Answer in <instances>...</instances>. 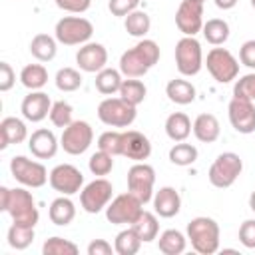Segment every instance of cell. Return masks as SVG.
<instances>
[{
    "instance_id": "cell-10",
    "label": "cell",
    "mask_w": 255,
    "mask_h": 255,
    "mask_svg": "<svg viewBox=\"0 0 255 255\" xmlns=\"http://www.w3.org/2000/svg\"><path fill=\"white\" fill-rule=\"evenodd\" d=\"M155 169L145 161H135L128 169V191L133 193L143 205L153 199Z\"/></svg>"
},
{
    "instance_id": "cell-33",
    "label": "cell",
    "mask_w": 255,
    "mask_h": 255,
    "mask_svg": "<svg viewBox=\"0 0 255 255\" xmlns=\"http://www.w3.org/2000/svg\"><path fill=\"white\" fill-rule=\"evenodd\" d=\"M201 32H203V38H205L209 44L221 46V44H225L227 38H229V24H227L225 20H221V18H211V20L203 22Z\"/></svg>"
},
{
    "instance_id": "cell-12",
    "label": "cell",
    "mask_w": 255,
    "mask_h": 255,
    "mask_svg": "<svg viewBox=\"0 0 255 255\" xmlns=\"http://www.w3.org/2000/svg\"><path fill=\"white\" fill-rule=\"evenodd\" d=\"M92 141H94V129L84 120L72 122L68 128H64V133L60 137L62 149L70 155H82L84 151H88Z\"/></svg>"
},
{
    "instance_id": "cell-13",
    "label": "cell",
    "mask_w": 255,
    "mask_h": 255,
    "mask_svg": "<svg viewBox=\"0 0 255 255\" xmlns=\"http://www.w3.org/2000/svg\"><path fill=\"white\" fill-rule=\"evenodd\" d=\"M112 193H114L112 183L108 179H104V177H98V179L90 181L82 189L80 203H82V207H84L86 213H100L112 201Z\"/></svg>"
},
{
    "instance_id": "cell-43",
    "label": "cell",
    "mask_w": 255,
    "mask_h": 255,
    "mask_svg": "<svg viewBox=\"0 0 255 255\" xmlns=\"http://www.w3.org/2000/svg\"><path fill=\"white\" fill-rule=\"evenodd\" d=\"M233 98H243L255 102V72L241 76L233 86Z\"/></svg>"
},
{
    "instance_id": "cell-15",
    "label": "cell",
    "mask_w": 255,
    "mask_h": 255,
    "mask_svg": "<svg viewBox=\"0 0 255 255\" xmlns=\"http://www.w3.org/2000/svg\"><path fill=\"white\" fill-rule=\"evenodd\" d=\"M175 26L183 36H195L203 28V4L183 0L175 12Z\"/></svg>"
},
{
    "instance_id": "cell-23",
    "label": "cell",
    "mask_w": 255,
    "mask_h": 255,
    "mask_svg": "<svg viewBox=\"0 0 255 255\" xmlns=\"http://www.w3.org/2000/svg\"><path fill=\"white\" fill-rule=\"evenodd\" d=\"M221 133L219 120L213 114H199L193 122V135L203 143H213Z\"/></svg>"
},
{
    "instance_id": "cell-7",
    "label": "cell",
    "mask_w": 255,
    "mask_h": 255,
    "mask_svg": "<svg viewBox=\"0 0 255 255\" xmlns=\"http://www.w3.org/2000/svg\"><path fill=\"white\" fill-rule=\"evenodd\" d=\"M143 211V203L133 195V193H120L116 195L108 207H106V217L114 225H131Z\"/></svg>"
},
{
    "instance_id": "cell-8",
    "label": "cell",
    "mask_w": 255,
    "mask_h": 255,
    "mask_svg": "<svg viewBox=\"0 0 255 255\" xmlns=\"http://www.w3.org/2000/svg\"><path fill=\"white\" fill-rule=\"evenodd\" d=\"M175 66L181 76H195L203 66V52L201 44L195 36H183L175 44Z\"/></svg>"
},
{
    "instance_id": "cell-3",
    "label": "cell",
    "mask_w": 255,
    "mask_h": 255,
    "mask_svg": "<svg viewBox=\"0 0 255 255\" xmlns=\"http://www.w3.org/2000/svg\"><path fill=\"white\" fill-rule=\"evenodd\" d=\"M187 239L201 255H211L219 249V225L211 217H193L187 223Z\"/></svg>"
},
{
    "instance_id": "cell-17",
    "label": "cell",
    "mask_w": 255,
    "mask_h": 255,
    "mask_svg": "<svg viewBox=\"0 0 255 255\" xmlns=\"http://www.w3.org/2000/svg\"><path fill=\"white\" fill-rule=\"evenodd\" d=\"M76 62L82 72L98 74L108 64V50L98 42H86L76 54Z\"/></svg>"
},
{
    "instance_id": "cell-6",
    "label": "cell",
    "mask_w": 255,
    "mask_h": 255,
    "mask_svg": "<svg viewBox=\"0 0 255 255\" xmlns=\"http://www.w3.org/2000/svg\"><path fill=\"white\" fill-rule=\"evenodd\" d=\"M137 112L135 106L128 104L122 98H106L98 106V118L110 128H128L133 124Z\"/></svg>"
},
{
    "instance_id": "cell-27",
    "label": "cell",
    "mask_w": 255,
    "mask_h": 255,
    "mask_svg": "<svg viewBox=\"0 0 255 255\" xmlns=\"http://www.w3.org/2000/svg\"><path fill=\"white\" fill-rule=\"evenodd\" d=\"M56 38H52L50 34H36L30 42V54L38 60V62H50L56 58L58 46H56Z\"/></svg>"
},
{
    "instance_id": "cell-41",
    "label": "cell",
    "mask_w": 255,
    "mask_h": 255,
    "mask_svg": "<svg viewBox=\"0 0 255 255\" xmlns=\"http://www.w3.org/2000/svg\"><path fill=\"white\" fill-rule=\"evenodd\" d=\"M88 167H90V171H92L94 175L104 177V175H108V173L112 171V167H114V155H110V153L98 149V151L90 157Z\"/></svg>"
},
{
    "instance_id": "cell-5",
    "label": "cell",
    "mask_w": 255,
    "mask_h": 255,
    "mask_svg": "<svg viewBox=\"0 0 255 255\" xmlns=\"http://www.w3.org/2000/svg\"><path fill=\"white\" fill-rule=\"evenodd\" d=\"M94 34V26L90 20L82 16H64L56 22L54 38L64 46H80L86 44Z\"/></svg>"
},
{
    "instance_id": "cell-31",
    "label": "cell",
    "mask_w": 255,
    "mask_h": 255,
    "mask_svg": "<svg viewBox=\"0 0 255 255\" xmlns=\"http://www.w3.org/2000/svg\"><path fill=\"white\" fill-rule=\"evenodd\" d=\"M122 72L114 68H104L96 74V90L104 96H114L122 88Z\"/></svg>"
},
{
    "instance_id": "cell-11",
    "label": "cell",
    "mask_w": 255,
    "mask_h": 255,
    "mask_svg": "<svg viewBox=\"0 0 255 255\" xmlns=\"http://www.w3.org/2000/svg\"><path fill=\"white\" fill-rule=\"evenodd\" d=\"M10 171L14 179L24 187H42L50 179L46 167L40 161L28 159L26 155H14L10 159Z\"/></svg>"
},
{
    "instance_id": "cell-35",
    "label": "cell",
    "mask_w": 255,
    "mask_h": 255,
    "mask_svg": "<svg viewBox=\"0 0 255 255\" xmlns=\"http://www.w3.org/2000/svg\"><path fill=\"white\" fill-rule=\"evenodd\" d=\"M124 26H126V32L133 38H143L149 28H151V20L147 16V12L143 10H133L129 12L126 18H124Z\"/></svg>"
},
{
    "instance_id": "cell-20",
    "label": "cell",
    "mask_w": 255,
    "mask_h": 255,
    "mask_svg": "<svg viewBox=\"0 0 255 255\" xmlns=\"http://www.w3.org/2000/svg\"><path fill=\"white\" fill-rule=\"evenodd\" d=\"M58 145L60 143H58L54 131L52 129H46V128H40V129L32 131V135L28 137V149L38 159H50V157H54L56 151H58Z\"/></svg>"
},
{
    "instance_id": "cell-21",
    "label": "cell",
    "mask_w": 255,
    "mask_h": 255,
    "mask_svg": "<svg viewBox=\"0 0 255 255\" xmlns=\"http://www.w3.org/2000/svg\"><path fill=\"white\" fill-rule=\"evenodd\" d=\"M153 209L159 217H165V219L177 215L181 209V197H179L177 189L169 187V185L159 187V191H155V195H153Z\"/></svg>"
},
{
    "instance_id": "cell-2",
    "label": "cell",
    "mask_w": 255,
    "mask_h": 255,
    "mask_svg": "<svg viewBox=\"0 0 255 255\" xmlns=\"http://www.w3.org/2000/svg\"><path fill=\"white\" fill-rule=\"evenodd\" d=\"M159 62V46L143 38L133 48L126 50L120 58V72L126 78H141Z\"/></svg>"
},
{
    "instance_id": "cell-24",
    "label": "cell",
    "mask_w": 255,
    "mask_h": 255,
    "mask_svg": "<svg viewBox=\"0 0 255 255\" xmlns=\"http://www.w3.org/2000/svg\"><path fill=\"white\" fill-rule=\"evenodd\" d=\"M48 215H50V221L54 225H70L76 217V205L74 201L68 197V195H62V197H56L52 203H50V209H48Z\"/></svg>"
},
{
    "instance_id": "cell-4",
    "label": "cell",
    "mask_w": 255,
    "mask_h": 255,
    "mask_svg": "<svg viewBox=\"0 0 255 255\" xmlns=\"http://www.w3.org/2000/svg\"><path fill=\"white\" fill-rule=\"evenodd\" d=\"M241 171H243V159L235 151H223L211 163L207 177H209L213 187L225 189V187H231L237 181Z\"/></svg>"
},
{
    "instance_id": "cell-40",
    "label": "cell",
    "mask_w": 255,
    "mask_h": 255,
    "mask_svg": "<svg viewBox=\"0 0 255 255\" xmlns=\"http://www.w3.org/2000/svg\"><path fill=\"white\" fill-rule=\"evenodd\" d=\"M72 106L64 100L60 102H54L52 104V110H50V122L56 126V128H68L74 120H72Z\"/></svg>"
},
{
    "instance_id": "cell-52",
    "label": "cell",
    "mask_w": 255,
    "mask_h": 255,
    "mask_svg": "<svg viewBox=\"0 0 255 255\" xmlns=\"http://www.w3.org/2000/svg\"><path fill=\"white\" fill-rule=\"evenodd\" d=\"M251 6H253V10H255V0H251Z\"/></svg>"
},
{
    "instance_id": "cell-44",
    "label": "cell",
    "mask_w": 255,
    "mask_h": 255,
    "mask_svg": "<svg viewBox=\"0 0 255 255\" xmlns=\"http://www.w3.org/2000/svg\"><path fill=\"white\" fill-rule=\"evenodd\" d=\"M139 2H141V0H110V2H108V8H110V12H112L114 16H124V18H126L129 12L137 10Z\"/></svg>"
},
{
    "instance_id": "cell-36",
    "label": "cell",
    "mask_w": 255,
    "mask_h": 255,
    "mask_svg": "<svg viewBox=\"0 0 255 255\" xmlns=\"http://www.w3.org/2000/svg\"><path fill=\"white\" fill-rule=\"evenodd\" d=\"M8 245L12 249H26L32 241H34V227H28V225H18V223H12L10 229H8Z\"/></svg>"
},
{
    "instance_id": "cell-32",
    "label": "cell",
    "mask_w": 255,
    "mask_h": 255,
    "mask_svg": "<svg viewBox=\"0 0 255 255\" xmlns=\"http://www.w3.org/2000/svg\"><path fill=\"white\" fill-rule=\"evenodd\" d=\"M141 243H143V241H141L139 235L133 231V227L128 225V229H124V231H120V233L116 235L114 249H116L118 255H135V253L139 251Z\"/></svg>"
},
{
    "instance_id": "cell-26",
    "label": "cell",
    "mask_w": 255,
    "mask_h": 255,
    "mask_svg": "<svg viewBox=\"0 0 255 255\" xmlns=\"http://www.w3.org/2000/svg\"><path fill=\"white\" fill-rule=\"evenodd\" d=\"M165 94L167 98L173 102V104H179V106H187L195 100V86L187 80H181V78H175V80H169L167 86H165Z\"/></svg>"
},
{
    "instance_id": "cell-29",
    "label": "cell",
    "mask_w": 255,
    "mask_h": 255,
    "mask_svg": "<svg viewBox=\"0 0 255 255\" xmlns=\"http://www.w3.org/2000/svg\"><path fill=\"white\" fill-rule=\"evenodd\" d=\"M20 82L24 88H28L30 92L34 90H42L48 84V70L42 64H28L22 68L20 72Z\"/></svg>"
},
{
    "instance_id": "cell-37",
    "label": "cell",
    "mask_w": 255,
    "mask_h": 255,
    "mask_svg": "<svg viewBox=\"0 0 255 255\" xmlns=\"http://www.w3.org/2000/svg\"><path fill=\"white\" fill-rule=\"evenodd\" d=\"M195 159H197V147L191 145V143L177 141V143L169 149V161H171L173 165L185 167V165L195 163Z\"/></svg>"
},
{
    "instance_id": "cell-38",
    "label": "cell",
    "mask_w": 255,
    "mask_h": 255,
    "mask_svg": "<svg viewBox=\"0 0 255 255\" xmlns=\"http://www.w3.org/2000/svg\"><path fill=\"white\" fill-rule=\"evenodd\" d=\"M78 251H80L78 245L64 237H50L42 245L44 255H78Z\"/></svg>"
},
{
    "instance_id": "cell-18",
    "label": "cell",
    "mask_w": 255,
    "mask_h": 255,
    "mask_svg": "<svg viewBox=\"0 0 255 255\" xmlns=\"http://www.w3.org/2000/svg\"><path fill=\"white\" fill-rule=\"evenodd\" d=\"M122 155L133 161H143L151 155V143L147 135H143L137 129L122 131Z\"/></svg>"
},
{
    "instance_id": "cell-19",
    "label": "cell",
    "mask_w": 255,
    "mask_h": 255,
    "mask_svg": "<svg viewBox=\"0 0 255 255\" xmlns=\"http://www.w3.org/2000/svg\"><path fill=\"white\" fill-rule=\"evenodd\" d=\"M20 110H22V116H24L28 122L38 124V122H42L44 118L50 116V110H52L50 96L44 94V92H40V90H34V92H30V94L22 100Z\"/></svg>"
},
{
    "instance_id": "cell-16",
    "label": "cell",
    "mask_w": 255,
    "mask_h": 255,
    "mask_svg": "<svg viewBox=\"0 0 255 255\" xmlns=\"http://www.w3.org/2000/svg\"><path fill=\"white\" fill-rule=\"evenodd\" d=\"M229 122L235 131L239 133H253L255 131V106L251 100L233 98L227 106Z\"/></svg>"
},
{
    "instance_id": "cell-53",
    "label": "cell",
    "mask_w": 255,
    "mask_h": 255,
    "mask_svg": "<svg viewBox=\"0 0 255 255\" xmlns=\"http://www.w3.org/2000/svg\"><path fill=\"white\" fill-rule=\"evenodd\" d=\"M193 2H199V4H203V2H205V0H193Z\"/></svg>"
},
{
    "instance_id": "cell-1",
    "label": "cell",
    "mask_w": 255,
    "mask_h": 255,
    "mask_svg": "<svg viewBox=\"0 0 255 255\" xmlns=\"http://www.w3.org/2000/svg\"><path fill=\"white\" fill-rule=\"evenodd\" d=\"M0 209L6 211L14 223L18 225H28V227H36L40 213L36 207V201L32 197V193L24 187H0Z\"/></svg>"
},
{
    "instance_id": "cell-9",
    "label": "cell",
    "mask_w": 255,
    "mask_h": 255,
    "mask_svg": "<svg viewBox=\"0 0 255 255\" xmlns=\"http://www.w3.org/2000/svg\"><path fill=\"white\" fill-rule=\"evenodd\" d=\"M205 66H207V72L213 76V80L219 84H229L239 74L237 58L225 48H211L207 52Z\"/></svg>"
},
{
    "instance_id": "cell-45",
    "label": "cell",
    "mask_w": 255,
    "mask_h": 255,
    "mask_svg": "<svg viewBox=\"0 0 255 255\" xmlns=\"http://www.w3.org/2000/svg\"><path fill=\"white\" fill-rule=\"evenodd\" d=\"M239 241L247 249H255V219H245L239 227Z\"/></svg>"
},
{
    "instance_id": "cell-30",
    "label": "cell",
    "mask_w": 255,
    "mask_h": 255,
    "mask_svg": "<svg viewBox=\"0 0 255 255\" xmlns=\"http://www.w3.org/2000/svg\"><path fill=\"white\" fill-rule=\"evenodd\" d=\"M131 227H133V231L139 235V239H141L143 243H149V241L157 239L159 223H157L155 213H151V211H145V209H143L141 215L131 223Z\"/></svg>"
},
{
    "instance_id": "cell-42",
    "label": "cell",
    "mask_w": 255,
    "mask_h": 255,
    "mask_svg": "<svg viewBox=\"0 0 255 255\" xmlns=\"http://www.w3.org/2000/svg\"><path fill=\"white\" fill-rule=\"evenodd\" d=\"M98 149L110 155H122V131H104L98 137Z\"/></svg>"
},
{
    "instance_id": "cell-47",
    "label": "cell",
    "mask_w": 255,
    "mask_h": 255,
    "mask_svg": "<svg viewBox=\"0 0 255 255\" xmlns=\"http://www.w3.org/2000/svg\"><path fill=\"white\" fill-rule=\"evenodd\" d=\"M14 84H16V74H14L12 66L8 62H0V92L12 90Z\"/></svg>"
},
{
    "instance_id": "cell-51",
    "label": "cell",
    "mask_w": 255,
    "mask_h": 255,
    "mask_svg": "<svg viewBox=\"0 0 255 255\" xmlns=\"http://www.w3.org/2000/svg\"><path fill=\"white\" fill-rule=\"evenodd\" d=\"M249 209L255 213V189L251 191V195H249Z\"/></svg>"
},
{
    "instance_id": "cell-25",
    "label": "cell",
    "mask_w": 255,
    "mask_h": 255,
    "mask_svg": "<svg viewBox=\"0 0 255 255\" xmlns=\"http://www.w3.org/2000/svg\"><path fill=\"white\" fill-rule=\"evenodd\" d=\"M191 129H193L191 120L183 112H173L165 120V133L173 141H185L187 135L191 133Z\"/></svg>"
},
{
    "instance_id": "cell-28",
    "label": "cell",
    "mask_w": 255,
    "mask_h": 255,
    "mask_svg": "<svg viewBox=\"0 0 255 255\" xmlns=\"http://www.w3.org/2000/svg\"><path fill=\"white\" fill-rule=\"evenodd\" d=\"M185 245L187 237L177 229H165L157 239V247L163 255H179L185 251Z\"/></svg>"
},
{
    "instance_id": "cell-50",
    "label": "cell",
    "mask_w": 255,
    "mask_h": 255,
    "mask_svg": "<svg viewBox=\"0 0 255 255\" xmlns=\"http://www.w3.org/2000/svg\"><path fill=\"white\" fill-rule=\"evenodd\" d=\"M237 4V0H215V6L221 10H231Z\"/></svg>"
},
{
    "instance_id": "cell-34",
    "label": "cell",
    "mask_w": 255,
    "mask_h": 255,
    "mask_svg": "<svg viewBox=\"0 0 255 255\" xmlns=\"http://www.w3.org/2000/svg\"><path fill=\"white\" fill-rule=\"evenodd\" d=\"M120 98L122 100H126L128 104H131V106H139L143 100H145V94H147V88H145V84L141 82V80H137V78H126L124 82H122V88H120Z\"/></svg>"
},
{
    "instance_id": "cell-49",
    "label": "cell",
    "mask_w": 255,
    "mask_h": 255,
    "mask_svg": "<svg viewBox=\"0 0 255 255\" xmlns=\"http://www.w3.org/2000/svg\"><path fill=\"white\" fill-rule=\"evenodd\" d=\"M116 249L106 239H94L88 245V255H112Z\"/></svg>"
},
{
    "instance_id": "cell-46",
    "label": "cell",
    "mask_w": 255,
    "mask_h": 255,
    "mask_svg": "<svg viewBox=\"0 0 255 255\" xmlns=\"http://www.w3.org/2000/svg\"><path fill=\"white\" fill-rule=\"evenodd\" d=\"M56 6L72 14H82L92 6V0H56Z\"/></svg>"
},
{
    "instance_id": "cell-39",
    "label": "cell",
    "mask_w": 255,
    "mask_h": 255,
    "mask_svg": "<svg viewBox=\"0 0 255 255\" xmlns=\"http://www.w3.org/2000/svg\"><path fill=\"white\" fill-rule=\"evenodd\" d=\"M82 86V74L74 68H60L56 74V88L60 92H76Z\"/></svg>"
},
{
    "instance_id": "cell-48",
    "label": "cell",
    "mask_w": 255,
    "mask_h": 255,
    "mask_svg": "<svg viewBox=\"0 0 255 255\" xmlns=\"http://www.w3.org/2000/svg\"><path fill=\"white\" fill-rule=\"evenodd\" d=\"M239 62H241L243 66L255 70V40L243 42V46L239 48Z\"/></svg>"
},
{
    "instance_id": "cell-22",
    "label": "cell",
    "mask_w": 255,
    "mask_h": 255,
    "mask_svg": "<svg viewBox=\"0 0 255 255\" xmlns=\"http://www.w3.org/2000/svg\"><path fill=\"white\" fill-rule=\"evenodd\" d=\"M28 137V128L20 118H4L0 122V147L6 149L12 143H22Z\"/></svg>"
},
{
    "instance_id": "cell-14",
    "label": "cell",
    "mask_w": 255,
    "mask_h": 255,
    "mask_svg": "<svg viewBox=\"0 0 255 255\" xmlns=\"http://www.w3.org/2000/svg\"><path fill=\"white\" fill-rule=\"evenodd\" d=\"M50 185L54 191L62 193V195H74L78 191H82L84 185V175L82 171L72 165V163H60L50 171Z\"/></svg>"
}]
</instances>
